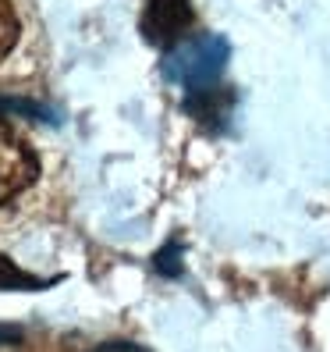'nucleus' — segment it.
<instances>
[{
  "mask_svg": "<svg viewBox=\"0 0 330 352\" xmlns=\"http://www.w3.org/2000/svg\"><path fill=\"white\" fill-rule=\"evenodd\" d=\"M224 60H228V43L202 36V39H192V43H178L163 60V72H167V78L189 86V93H196L206 86H217Z\"/></svg>",
  "mask_w": 330,
  "mask_h": 352,
  "instance_id": "1",
  "label": "nucleus"
},
{
  "mask_svg": "<svg viewBox=\"0 0 330 352\" xmlns=\"http://www.w3.org/2000/svg\"><path fill=\"white\" fill-rule=\"evenodd\" d=\"M36 175H39V164L32 150L0 121V203H8L25 185H32Z\"/></svg>",
  "mask_w": 330,
  "mask_h": 352,
  "instance_id": "2",
  "label": "nucleus"
},
{
  "mask_svg": "<svg viewBox=\"0 0 330 352\" xmlns=\"http://www.w3.org/2000/svg\"><path fill=\"white\" fill-rule=\"evenodd\" d=\"M192 25V0H150L142 11V36L153 47H178Z\"/></svg>",
  "mask_w": 330,
  "mask_h": 352,
  "instance_id": "3",
  "label": "nucleus"
},
{
  "mask_svg": "<svg viewBox=\"0 0 330 352\" xmlns=\"http://www.w3.org/2000/svg\"><path fill=\"white\" fill-rule=\"evenodd\" d=\"M185 107H189L202 125L217 129V125H224V118H228V111H231V93H224L220 86H206V89L189 93Z\"/></svg>",
  "mask_w": 330,
  "mask_h": 352,
  "instance_id": "4",
  "label": "nucleus"
},
{
  "mask_svg": "<svg viewBox=\"0 0 330 352\" xmlns=\"http://www.w3.org/2000/svg\"><path fill=\"white\" fill-rule=\"evenodd\" d=\"M47 285H54V281L36 278V274L22 271L18 263H11L8 256H0V292H39Z\"/></svg>",
  "mask_w": 330,
  "mask_h": 352,
  "instance_id": "5",
  "label": "nucleus"
},
{
  "mask_svg": "<svg viewBox=\"0 0 330 352\" xmlns=\"http://www.w3.org/2000/svg\"><path fill=\"white\" fill-rule=\"evenodd\" d=\"M18 39V18H14V8L11 0H0V60L8 57V50L14 47Z\"/></svg>",
  "mask_w": 330,
  "mask_h": 352,
  "instance_id": "6",
  "label": "nucleus"
},
{
  "mask_svg": "<svg viewBox=\"0 0 330 352\" xmlns=\"http://www.w3.org/2000/svg\"><path fill=\"white\" fill-rule=\"evenodd\" d=\"M153 267L160 274H167V278H178L181 274V242H167L163 250L153 256Z\"/></svg>",
  "mask_w": 330,
  "mask_h": 352,
  "instance_id": "7",
  "label": "nucleus"
},
{
  "mask_svg": "<svg viewBox=\"0 0 330 352\" xmlns=\"http://www.w3.org/2000/svg\"><path fill=\"white\" fill-rule=\"evenodd\" d=\"M4 114H25V118H50V111L36 107L29 100H14V96H0V118Z\"/></svg>",
  "mask_w": 330,
  "mask_h": 352,
  "instance_id": "8",
  "label": "nucleus"
},
{
  "mask_svg": "<svg viewBox=\"0 0 330 352\" xmlns=\"http://www.w3.org/2000/svg\"><path fill=\"white\" fill-rule=\"evenodd\" d=\"M22 335H18V327H0V345H8V342H18Z\"/></svg>",
  "mask_w": 330,
  "mask_h": 352,
  "instance_id": "9",
  "label": "nucleus"
}]
</instances>
